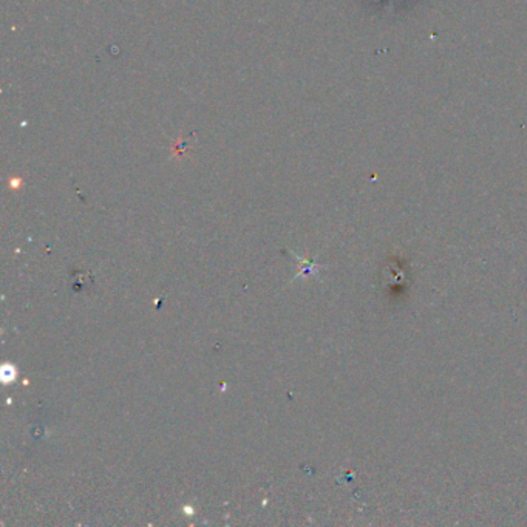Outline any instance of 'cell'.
Returning a JSON list of instances; mask_svg holds the SVG:
<instances>
[{
	"mask_svg": "<svg viewBox=\"0 0 527 527\" xmlns=\"http://www.w3.org/2000/svg\"><path fill=\"white\" fill-rule=\"evenodd\" d=\"M3 379L5 381H11V379H14V369L11 367H5L3 368Z\"/></svg>",
	"mask_w": 527,
	"mask_h": 527,
	"instance_id": "obj_1",
	"label": "cell"
}]
</instances>
